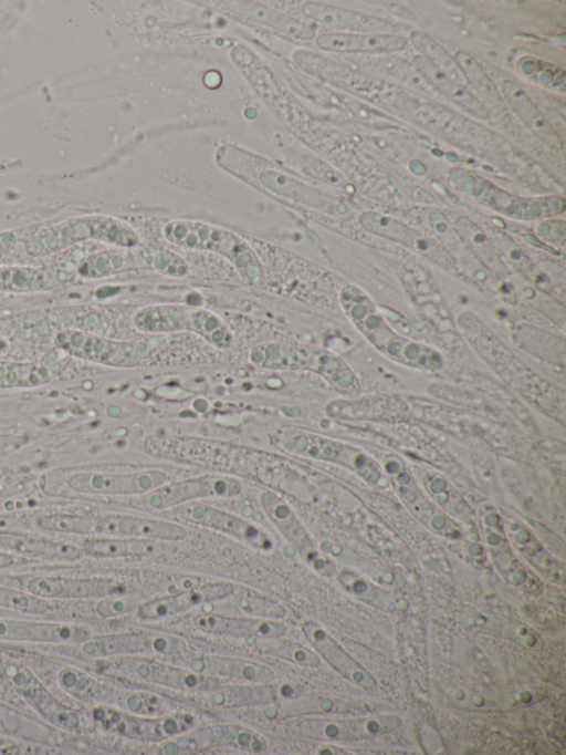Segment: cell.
Wrapping results in <instances>:
<instances>
[{
    "label": "cell",
    "instance_id": "1",
    "mask_svg": "<svg viewBox=\"0 0 566 755\" xmlns=\"http://www.w3.org/2000/svg\"><path fill=\"white\" fill-rule=\"evenodd\" d=\"M144 447L154 457L168 458L254 478L266 468L279 467L282 459L263 451L230 443L184 436H148Z\"/></svg>",
    "mask_w": 566,
    "mask_h": 755
},
{
    "label": "cell",
    "instance_id": "2",
    "mask_svg": "<svg viewBox=\"0 0 566 755\" xmlns=\"http://www.w3.org/2000/svg\"><path fill=\"white\" fill-rule=\"evenodd\" d=\"M463 333L501 377L526 401L549 415L564 416V392L536 375L472 313L459 318Z\"/></svg>",
    "mask_w": 566,
    "mask_h": 755
},
{
    "label": "cell",
    "instance_id": "3",
    "mask_svg": "<svg viewBox=\"0 0 566 755\" xmlns=\"http://www.w3.org/2000/svg\"><path fill=\"white\" fill-rule=\"evenodd\" d=\"M216 159L226 170L280 198L327 213L338 206L333 197L292 176L279 165L238 146L222 145Z\"/></svg>",
    "mask_w": 566,
    "mask_h": 755
},
{
    "label": "cell",
    "instance_id": "4",
    "mask_svg": "<svg viewBox=\"0 0 566 755\" xmlns=\"http://www.w3.org/2000/svg\"><path fill=\"white\" fill-rule=\"evenodd\" d=\"M163 234L169 242L178 247L222 256L247 283L263 286L265 275L261 259L240 236L210 224L187 219L167 223Z\"/></svg>",
    "mask_w": 566,
    "mask_h": 755
},
{
    "label": "cell",
    "instance_id": "5",
    "mask_svg": "<svg viewBox=\"0 0 566 755\" xmlns=\"http://www.w3.org/2000/svg\"><path fill=\"white\" fill-rule=\"evenodd\" d=\"M340 304L359 331L389 358L411 366L437 369L440 355L432 349L407 340L394 332L370 299L357 287L346 286L339 294Z\"/></svg>",
    "mask_w": 566,
    "mask_h": 755
},
{
    "label": "cell",
    "instance_id": "6",
    "mask_svg": "<svg viewBox=\"0 0 566 755\" xmlns=\"http://www.w3.org/2000/svg\"><path fill=\"white\" fill-rule=\"evenodd\" d=\"M36 524L43 529L81 535L153 540H179L186 536V530L176 524L126 515L49 514L38 518Z\"/></svg>",
    "mask_w": 566,
    "mask_h": 755
},
{
    "label": "cell",
    "instance_id": "7",
    "mask_svg": "<svg viewBox=\"0 0 566 755\" xmlns=\"http://www.w3.org/2000/svg\"><path fill=\"white\" fill-rule=\"evenodd\" d=\"M85 238L123 248L135 247L139 242L137 234L127 224L109 217H90L41 234L30 241L28 251L33 256L48 255Z\"/></svg>",
    "mask_w": 566,
    "mask_h": 755
},
{
    "label": "cell",
    "instance_id": "8",
    "mask_svg": "<svg viewBox=\"0 0 566 755\" xmlns=\"http://www.w3.org/2000/svg\"><path fill=\"white\" fill-rule=\"evenodd\" d=\"M452 180L458 183L463 192L475 197L480 203L517 219H536L559 214L565 208L562 197L551 196L542 198H522L510 195L492 185L490 182L472 173H452Z\"/></svg>",
    "mask_w": 566,
    "mask_h": 755
},
{
    "label": "cell",
    "instance_id": "9",
    "mask_svg": "<svg viewBox=\"0 0 566 755\" xmlns=\"http://www.w3.org/2000/svg\"><path fill=\"white\" fill-rule=\"evenodd\" d=\"M54 342L71 355L112 366L137 365L147 352V344L140 341H119L81 330H62Z\"/></svg>",
    "mask_w": 566,
    "mask_h": 755
},
{
    "label": "cell",
    "instance_id": "10",
    "mask_svg": "<svg viewBox=\"0 0 566 755\" xmlns=\"http://www.w3.org/2000/svg\"><path fill=\"white\" fill-rule=\"evenodd\" d=\"M170 480L160 468H147L123 473L78 472L67 479L69 487L82 494L142 495Z\"/></svg>",
    "mask_w": 566,
    "mask_h": 755
},
{
    "label": "cell",
    "instance_id": "11",
    "mask_svg": "<svg viewBox=\"0 0 566 755\" xmlns=\"http://www.w3.org/2000/svg\"><path fill=\"white\" fill-rule=\"evenodd\" d=\"M241 492L238 479L223 476L189 477L168 482L148 493L142 494V504L160 509L196 498L230 496Z\"/></svg>",
    "mask_w": 566,
    "mask_h": 755
},
{
    "label": "cell",
    "instance_id": "12",
    "mask_svg": "<svg viewBox=\"0 0 566 755\" xmlns=\"http://www.w3.org/2000/svg\"><path fill=\"white\" fill-rule=\"evenodd\" d=\"M88 635L84 627L75 624L0 618V641L81 643Z\"/></svg>",
    "mask_w": 566,
    "mask_h": 755
},
{
    "label": "cell",
    "instance_id": "13",
    "mask_svg": "<svg viewBox=\"0 0 566 755\" xmlns=\"http://www.w3.org/2000/svg\"><path fill=\"white\" fill-rule=\"evenodd\" d=\"M360 223L368 231L413 248L446 269L453 266L451 256L437 241L391 217L368 211L361 215Z\"/></svg>",
    "mask_w": 566,
    "mask_h": 755
},
{
    "label": "cell",
    "instance_id": "14",
    "mask_svg": "<svg viewBox=\"0 0 566 755\" xmlns=\"http://www.w3.org/2000/svg\"><path fill=\"white\" fill-rule=\"evenodd\" d=\"M216 8L245 21L266 27L293 40H312L315 30L289 14L253 1H221Z\"/></svg>",
    "mask_w": 566,
    "mask_h": 755
},
{
    "label": "cell",
    "instance_id": "15",
    "mask_svg": "<svg viewBox=\"0 0 566 755\" xmlns=\"http://www.w3.org/2000/svg\"><path fill=\"white\" fill-rule=\"evenodd\" d=\"M300 12L306 19L329 29L378 34H395L397 31L396 25L382 19L329 4L305 2Z\"/></svg>",
    "mask_w": 566,
    "mask_h": 755
},
{
    "label": "cell",
    "instance_id": "16",
    "mask_svg": "<svg viewBox=\"0 0 566 755\" xmlns=\"http://www.w3.org/2000/svg\"><path fill=\"white\" fill-rule=\"evenodd\" d=\"M28 591L43 599H83L115 592L116 585L99 578L39 576L28 582Z\"/></svg>",
    "mask_w": 566,
    "mask_h": 755
},
{
    "label": "cell",
    "instance_id": "17",
    "mask_svg": "<svg viewBox=\"0 0 566 755\" xmlns=\"http://www.w3.org/2000/svg\"><path fill=\"white\" fill-rule=\"evenodd\" d=\"M316 44L337 53H389L403 50L407 39L398 34L335 32L318 35Z\"/></svg>",
    "mask_w": 566,
    "mask_h": 755
},
{
    "label": "cell",
    "instance_id": "18",
    "mask_svg": "<svg viewBox=\"0 0 566 755\" xmlns=\"http://www.w3.org/2000/svg\"><path fill=\"white\" fill-rule=\"evenodd\" d=\"M178 511L184 519L229 532L254 547L266 548L269 546L268 538H265L255 527L233 515L213 507L201 504H189L182 506Z\"/></svg>",
    "mask_w": 566,
    "mask_h": 755
},
{
    "label": "cell",
    "instance_id": "19",
    "mask_svg": "<svg viewBox=\"0 0 566 755\" xmlns=\"http://www.w3.org/2000/svg\"><path fill=\"white\" fill-rule=\"evenodd\" d=\"M501 91L506 104L537 138L551 148H562L557 132L517 83L505 80L501 84Z\"/></svg>",
    "mask_w": 566,
    "mask_h": 755
},
{
    "label": "cell",
    "instance_id": "20",
    "mask_svg": "<svg viewBox=\"0 0 566 755\" xmlns=\"http://www.w3.org/2000/svg\"><path fill=\"white\" fill-rule=\"evenodd\" d=\"M0 545L20 555L45 560L75 561L84 552L73 545L23 531L1 532Z\"/></svg>",
    "mask_w": 566,
    "mask_h": 755
},
{
    "label": "cell",
    "instance_id": "21",
    "mask_svg": "<svg viewBox=\"0 0 566 755\" xmlns=\"http://www.w3.org/2000/svg\"><path fill=\"white\" fill-rule=\"evenodd\" d=\"M70 280L66 271L53 267H1L0 292L25 293L44 291Z\"/></svg>",
    "mask_w": 566,
    "mask_h": 755
},
{
    "label": "cell",
    "instance_id": "22",
    "mask_svg": "<svg viewBox=\"0 0 566 755\" xmlns=\"http://www.w3.org/2000/svg\"><path fill=\"white\" fill-rule=\"evenodd\" d=\"M454 60L464 77L476 94V100L490 114L500 121L507 117V108L494 83L480 63L467 51H459Z\"/></svg>",
    "mask_w": 566,
    "mask_h": 755
},
{
    "label": "cell",
    "instance_id": "23",
    "mask_svg": "<svg viewBox=\"0 0 566 755\" xmlns=\"http://www.w3.org/2000/svg\"><path fill=\"white\" fill-rule=\"evenodd\" d=\"M192 310L182 304H155L140 309L133 321L145 333L191 332Z\"/></svg>",
    "mask_w": 566,
    "mask_h": 755
},
{
    "label": "cell",
    "instance_id": "24",
    "mask_svg": "<svg viewBox=\"0 0 566 755\" xmlns=\"http://www.w3.org/2000/svg\"><path fill=\"white\" fill-rule=\"evenodd\" d=\"M413 66L421 73L427 83L437 92L459 105L471 115L486 120L489 114L481 103L465 87L458 84L431 65L423 56L413 59Z\"/></svg>",
    "mask_w": 566,
    "mask_h": 755
},
{
    "label": "cell",
    "instance_id": "25",
    "mask_svg": "<svg viewBox=\"0 0 566 755\" xmlns=\"http://www.w3.org/2000/svg\"><path fill=\"white\" fill-rule=\"evenodd\" d=\"M153 539L143 538H95L83 545V551L90 556L116 558L126 556L148 555L156 549Z\"/></svg>",
    "mask_w": 566,
    "mask_h": 755
},
{
    "label": "cell",
    "instance_id": "26",
    "mask_svg": "<svg viewBox=\"0 0 566 755\" xmlns=\"http://www.w3.org/2000/svg\"><path fill=\"white\" fill-rule=\"evenodd\" d=\"M136 266V258L124 250H105L81 261L77 273L83 278L98 279L109 277Z\"/></svg>",
    "mask_w": 566,
    "mask_h": 755
},
{
    "label": "cell",
    "instance_id": "27",
    "mask_svg": "<svg viewBox=\"0 0 566 755\" xmlns=\"http://www.w3.org/2000/svg\"><path fill=\"white\" fill-rule=\"evenodd\" d=\"M454 229L468 249L489 269L494 271L503 270V265L496 249L479 226L467 217H459L454 223Z\"/></svg>",
    "mask_w": 566,
    "mask_h": 755
},
{
    "label": "cell",
    "instance_id": "28",
    "mask_svg": "<svg viewBox=\"0 0 566 755\" xmlns=\"http://www.w3.org/2000/svg\"><path fill=\"white\" fill-rule=\"evenodd\" d=\"M410 42L431 65L443 73L453 82L465 85L464 77L454 60L447 50L430 37L415 32L410 35Z\"/></svg>",
    "mask_w": 566,
    "mask_h": 755
},
{
    "label": "cell",
    "instance_id": "29",
    "mask_svg": "<svg viewBox=\"0 0 566 755\" xmlns=\"http://www.w3.org/2000/svg\"><path fill=\"white\" fill-rule=\"evenodd\" d=\"M191 332L218 348H227L231 343V334L226 323L216 313L206 309L193 307Z\"/></svg>",
    "mask_w": 566,
    "mask_h": 755
},
{
    "label": "cell",
    "instance_id": "30",
    "mask_svg": "<svg viewBox=\"0 0 566 755\" xmlns=\"http://www.w3.org/2000/svg\"><path fill=\"white\" fill-rule=\"evenodd\" d=\"M49 380V371L40 363L0 362V385H36Z\"/></svg>",
    "mask_w": 566,
    "mask_h": 755
},
{
    "label": "cell",
    "instance_id": "31",
    "mask_svg": "<svg viewBox=\"0 0 566 755\" xmlns=\"http://www.w3.org/2000/svg\"><path fill=\"white\" fill-rule=\"evenodd\" d=\"M142 260L149 268L170 277H181L188 272V265L176 252L161 248L142 251Z\"/></svg>",
    "mask_w": 566,
    "mask_h": 755
},
{
    "label": "cell",
    "instance_id": "32",
    "mask_svg": "<svg viewBox=\"0 0 566 755\" xmlns=\"http://www.w3.org/2000/svg\"><path fill=\"white\" fill-rule=\"evenodd\" d=\"M0 607L33 614H43L51 609L43 598L3 586H0Z\"/></svg>",
    "mask_w": 566,
    "mask_h": 755
},
{
    "label": "cell",
    "instance_id": "33",
    "mask_svg": "<svg viewBox=\"0 0 566 755\" xmlns=\"http://www.w3.org/2000/svg\"><path fill=\"white\" fill-rule=\"evenodd\" d=\"M391 58H384L379 66L381 70L387 71L394 77L405 81L408 85L413 86L417 90H422L424 93H429L431 86L423 79L421 73L413 66L402 60Z\"/></svg>",
    "mask_w": 566,
    "mask_h": 755
},
{
    "label": "cell",
    "instance_id": "34",
    "mask_svg": "<svg viewBox=\"0 0 566 755\" xmlns=\"http://www.w3.org/2000/svg\"><path fill=\"white\" fill-rule=\"evenodd\" d=\"M490 241L517 269L521 271L531 269V261L509 235L499 230L491 231Z\"/></svg>",
    "mask_w": 566,
    "mask_h": 755
},
{
    "label": "cell",
    "instance_id": "35",
    "mask_svg": "<svg viewBox=\"0 0 566 755\" xmlns=\"http://www.w3.org/2000/svg\"><path fill=\"white\" fill-rule=\"evenodd\" d=\"M62 687L78 699H90L94 684L90 678L74 669H65L59 675Z\"/></svg>",
    "mask_w": 566,
    "mask_h": 755
},
{
    "label": "cell",
    "instance_id": "36",
    "mask_svg": "<svg viewBox=\"0 0 566 755\" xmlns=\"http://www.w3.org/2000/svg\"><path fill=\"white\" fill-rule=\"evenodd\" d=\"M539 234L546 240L552 242L564 244L565 240V224L563 221H547L544 223L541 228H538Z\"/></svg>",
    "mask_w": 566,
    "mask_h": 755
},
{
    "label": "cell",
    "instance_id": "37",
    "mask_svg": "<svg viewBox=\"0 0 566 755\" xmlns=\"http://www.w3.org/2000/svg\"><path fill=\"white\" fill-rule=\"evenodd\" d=\"M23 521V519L15 516H0V534L21 531L19 528Z\"/></svg>",
    "mask_w": 566,
    "mask_h": 755
},
{
    "label": "cell",
    "instance_id": "38",
    "mask_svg": "<svg viewBox=\"0 0 566 755\" xmlns=\"http://www.w3.org/2000/svg\"><path fill=\"white\" fill-rule=\"evenodd\" d=\"M14 559L11 555L7 552H0V569L11 566Z\"/></svg>",
    "mask_w": 566,
    "mask_h": 755
},
{
    "label": "cell",
    "instance_id": "39",
    "mask_svg": "<svg viewBox=\"0 0 566 755\" xmlns=\"http://www.w3.org/2000/svg\"><path fill=\"white\" fill-rule=\"evenodd\" d=\"M7 347H8V344H7L6 340L0 337V354L7 350Z\"/></svg>",
    "mask_w": 566,
    "mask_h": 755
}]
</instances>
